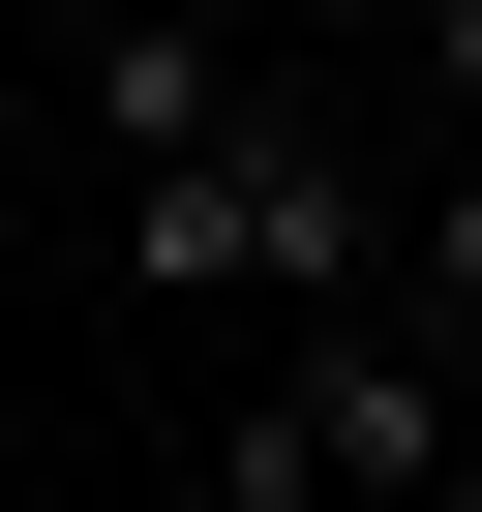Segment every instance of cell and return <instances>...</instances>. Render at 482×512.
I'll use <instances>...</instances> for the list:
<instances>
[{
  "instance_id": "obj_1",
  "label": "cell",
  "mask_w": 482,
  "mask_h": 512,
  "mask_svg": "<svg viewBox=\"0 0 482 512\" xmlns=\"http://www.w3.org/2000/svg\"><path fill=\"white\" fill-rule=\"evenodd\" d=\"M121 302H211V332H362V302H392V181H362V121L241 91V151L121 181Z\"/></svg>"
},
{
  "instance_id": "obj_2",
  "label": "cell",
  "mask_w": 482,
  "mask_h": 512,
  "mask_svg": "<svg viewBox=\"0 0 482 512\" xmlns=\"http://www.w3.org/2000/svg\"><path fill=\"white\" fill-rule=\"evenodd\" d=\"M272 452L332 482V512H482V422H452V362L362 302V332H272Z\"/></svg>"
},
{
  "instance_id": "obj_3",
  "label": "cell",
  "mask_w": 482,
  "mask_h": 512,
  "mask_svg": "<svg viewBox=\"0 0 482 512\" xmlns=\"http://www.w3.org/2000/svg\"><path fill=\"white\" fill-rule=\"evenodd\" d=\"M31 121H91L121 181H181V151H241V61L211 31H91V61H31Z\"/></svg>"
},
{
  "instance_id": "obj_4",
  "label": "cell",
  "mask_w": 482,
  "mask_h": 512,
  "mask_svg": "<svg viewBox=\"0 0 482 512\" xmlns=\"http://www.w3.org/2000/svg\"><path fill=\"white\" fill-rule=\"evenodd\" d=\"M392 332H452V362H482V151L422 181V302H392Z\"/></svg>"
},
{
  "instance_id": "obj_5",
  "label": "cell",
  "mask_w": 482,
  "mask_h": 512,
  "mask_svg": "<svg viewBox=\"0 0 482 512\" xmlns=\"http://www.w3.org/2000/svg\"><path fill=\"white\" fill-rule=\"evenodd\" d=\"M422 91H452V151H482V0H452V31H422Z\"/></svg>"
},
{
  "instance_id": "obj_6",
  "label": "cell",
  "mask_w": 482,
  "mask_h": 512,
  "mask_svg": "<svg viewBox=\"0 0 482 512\" xmlns=\"http://www.w3.org/2000/svg\"><path fill=\"white\" fill-rule=\"evenodd\" d=\"M0 151H31V61H0Z\"/></svg>"
}]
</instances>
